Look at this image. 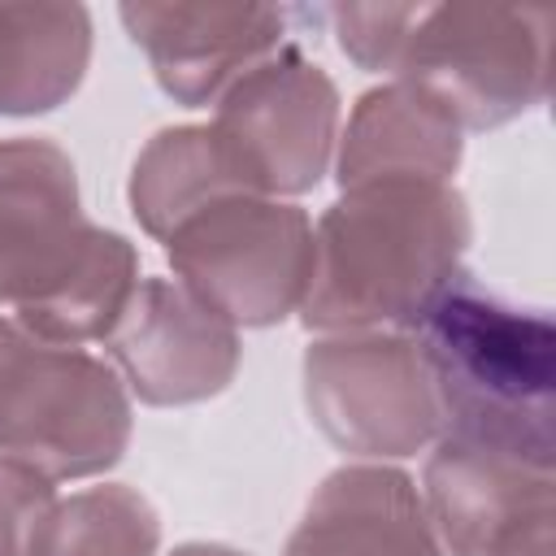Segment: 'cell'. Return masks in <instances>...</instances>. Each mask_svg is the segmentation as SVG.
I'll return each instance as SVG.
<instances>
[{
    "mask_svg": "<svg viewBox=\"0 0 556 556\" xmlns=\"http://www.w3.org/2000/svg\"><path fill=\"white\" fill-rule=\"evenodd\" d=\"M139 282L135 248L78 204L74 161L48 139H0V304L48 343L104 339Z\"/></svg>",
    "mask_w": 556,
    "mask_h": 556,
    "instance_id": "6da1fadb",
    "label": "cell"
},
{
    "mask_svg": "<svg viewBox=\"0 0 556 556\" xmlns=\"http://www.w3.org/2000/svg\"><path fill=\"white\" fill-rule=\"evenodd\" d=\"M439 400V439L552 460L556 334L543 308L508 304L456 269L408 317Z\"/></svg>",
    "mask_w": 556,
    "mask_h": 556,
    "instance_id": "7a4b0ae2",
    "label": "cell"
},
{
    "mask_svg": "<svg viewBox=\"0 0 556 556\" xmlns=\"http://www.w3.org/2000/svg\"><path fill=\"white\" fill-rule=\"evenodd\" d=\"M469 208L447 182H361L313 230V274L300 304L308 330L408 326L426 295L460 269Z\"/></svg>",
    "mask_w": 556,
    "mask_h": 556,
    "instance_id": "3957f363",
    "label": "cell"
},
{
    "mask_svg": "<svg viewBox=\"0 0 556 556\" xmlns=\"http://www.w3.org/2000/svg\"><path fill=\"white\" fill-rule=\"evenodd\" d=\"M556 9L408 4L387 70L443 104L460 130H491L547 96Z\"/></svg>",
    "mask_w": 556,
    "mask_h": 556,
    "instance_id": "277c9868",
    "label": "cell"
},
{
    "mask_svg": "<svg viewBox=\"0 0 556 556\" xmlns=\"http://www.w3.org/2000/svg\"><path fill=\"white\" fill-rule=\"evenodd\" d=\"M130 400L113 365L0 321V452L43 478H91L122 460Z\"/></svg>",
    "mask_w": 556,
    "mask_h": 556,
    "instance_id": "5b68a950",
    "label": "cell"
},
{
    "mask_svg": "<svg viewBox=\"0 0 556 556\" xmlns=\"http://www.w3.org/2000/svg\"><path fill=\"white\" fill-rule=\"evenodd\" d=\"M178 282L226 326H269L304 304L313 226L269 195H222L165 235Z\"/></svg>",
    "mask_w": 556,
    "mask_h": 556,
    "instance_id": "8992f818",
    "label": "cell"
},
{
    "mask_svg": "<svg viewBox=\"0 0 556 556\" xmlns=\"http://www.w3.org/2000/svg\"><path fill=\"white\" fill-rule=\"evenodd\" d=\"M334 126V83L282 43L222 91L213 135L252 195H300L326 174Z\"/></svg>",
    "mask_w": 556,
    "mask_h": 556,
    "instance_id": "52a82bcc",
    "label": "cell"
},
{
    "mask_svg": "<svg viewBox=\"0 0 556 556\" xmlns=\"http://www.w3.org/2000/svg\"><path fill=\"white\" fill-rule=\"evenodd\" d=\"M304 400L321 434L356 456H408L439 439V400L404 334H339L304 352Z\"/></svg>",
    "mask_w": 556,
    "mask_h": 556,
    "instance_id": "ba28073f",
    "label": "cell"
},
{
    "mask_svg": "<svg viewBox=\"0 0 556 556\" xmlns=\"http://www.w3.org/2000/svg\"><path fill=\"white\" fill-rule=\"evenodd\" d=\"M552 460L439 439L426 460V517L452 556H552Z\"/></svg>",
    "mask_w": 556,
    "mask_h": 556,
    "instance_id": "9c48e42d",
    "label": "cell"
},
{
    "mask_svg": "<svg viewBox=\"0 0 556 556\" xmlns=\"http://www.w3.org/2000/svg\"><path fill=\"white\" fill-rule=\"evenodd\" d=\"M104 348L143 404L208 400L239 369L235 326L204 308L178 278H139Z\"/></svg>",
    "mask_w": 556,
    "mask_h": 556,
    "instance_id": "30bf717a",
    "label": "cell"
},
{
    "mask_svg": "<svg viewBox=\"0 0 556 556\" xmlns=\"http://www.w3.org/2000/svg\"><path fill=\"white\" fill-rule=\"evenodd\" d=\"M122 22L148 52L156 83L195 109L282 48L287 13L265 4H122Z\"/></svg>",
    "mask_w": 556,
    "mask_h": 556,
    "instance_id": "8fae6325",
    "label": "cell"
},
{
    "mask_svg": "<svg viewBox=\"0 0 556 556\" xmlns=\"http://www.w3.org/2000/svg\"><path fill=\"white\" fill-rule=\"evenodd\" d=\"M287 556H443L408 473L348 465L308 500Z\"/></svg>",
    "mask_w": 556,
    "mask_h": 556,
    "instance_id": "7c38bea8",
    "label": "cell"
},
{
    "mask_svg": "<svg viewBox=\"0 0 556 556\" xmlns=\"http://www.w3.org/2000/svg\"><path fill=\"white\" fill-rule=\"evenodd\" d=\"M460 165V122L434 104L426 91L395 83L361 96L348 117L343 152H339V182H447Z\"/></svg>",
    "mask_w": 556,
    "mask_h": 556,
    "instance_id": "4fadbf2b",
    "label": "cell"
},
{
    "mask_svg": "<svg viewBox=\"0 0 556 556\" xmlns=\"http://www.w3.org/2000/svg\"><path fill=\"white\" fill-rule=\"evenodd\" d=\"M91 61L83 4H0V113L56 109Z\"/></svg>",
    "mask_w": 556,
    "mask_h": 556,
    "instance_id": "5bb4252c",
    "label": "cell"
},
{
    "mask_svg": "<svg viewBox=\"0 0 556 556\" xmlns=\"http://www.w3.org/2000/svg\"><path fill=\"white\" fill-rule=\"evenodd\" d=\"M222 195H252V191L239 182L213 126L161 130L139 152L130 174V208L139 226L156 239H165L182 217H191L195 208Z\"/></svg>",
    "mask_w": 556,
    "mask_h": 556,
    "instance_id": "9a60e30c",
    "label": "cell"
},
{
    "mask_svg": "<svg viewBox=\"0 0 556 556\" xmlns=\"http://www.w3.org/2000/svg\"><path fill=\"white\" fill-rule=\"evenodd\" d=\"M156 543V508L139 491L109 482L56 500L39 521L26 556H152Z\"/></svg>",
    "mask_w": 556,
    "mask_h": 556,
    "instance_id": "2e32d148",
    "label": "cell"
},
{
    "mask_svg": "<svg viewBox=\"0 0 556 556\" xmlns=\"http://www.w3.org/2000/svg\"><path fill=\"white\" fill-rule=\"evenodd\" d=\"M52 504V478L0 452V556H26Z\"/></svg>",
    "mask_w": 556,
    "mask_h": 556,
    "instance_id": "e0dca14e",
    "label": "cell"
},
{
    "mask_svg": "<svg viewBox=\"0 0 556 556\" xmlns=\"http://www.w3.org/2000/svg\"><path fill=\"white\" fill-rule=\"evenodd\" d=\"M174 556H243V552L222 547V543H182V547H174Z\"/></svg>",
    "mask_w": 556,
    "mask_h": 556,
    "instance_id": "ac0fdd59",
    "label": "cell"
}]
</instances>
